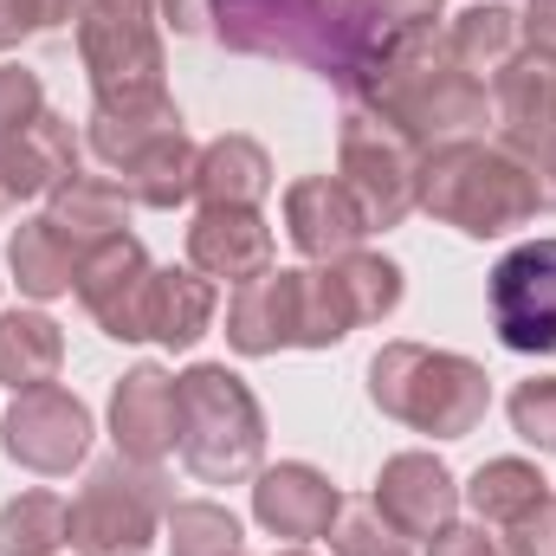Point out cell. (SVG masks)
Wrapping results in <instances>:
<instances>
[{
    "label": "cell",
    "instance_id": "b9f144b4",
    "mask_svg": "<svg viewBox=\"0 0 556 556\" xmlns=\"http://www.w3.org/2000/svg\"><path fill=\"white\" fill-rule=\"evenodd\" d=\"M26 33H33V7H26V0H0V52L20 46Z\"/></svg>",
    "mask_w": 556,
    "mask_h": 556
},
{
    "label": "cell",
    "instance_id": "60d3db41",
    "mask_svg": "<svg viewBox=\"0 0 556 556\" xmlns=\"http://www.w3.org/2000/svg\"><path fill=\"white\" fill-rule=\"evenodd\" d=\"M518 26H525V46L556 52V0H531V7L518 13Z\"/></svg>",
    "mask_w": 556,
    "mask_h": 556
},
{
    "label": "cell",
    "instance_id": "30bf717a",
    "mask_svg": "<svg viewBox=\"0 0 556 556\" xmlns=\"http://www.w3.org/2000/svg\"><path fill=\"white\" fill-rule=\"evenodd\" d=\"M91 433H98L91 427V408L72 389L46 382V389H20L13 395V408L0 420V453L13 466L39 472V479H65L72 466H85Z\"/></svg>",
    "mask_w": 556,
    "mask_h": 556
},
{
    "label": "cell",
    "instance_id": "603a6c76",
    "mask_svg": "<svg viewBox=\"0 0 556 556\" xmlns=\"http://www.w3.org/2000/svg\"><path fill=\"white\" fill-rule=\"evenodd\" d=\"M214 311H220V291H214L207 273H194V266H155V285H149V337L155 343L194 350L214 330Z\"/></svg>",
    "mask_w": 556,
    "mask_h": 556
},
{
    "label": "cell",
    "instance_id": "5b68a950",
    "mask_svg": "<svg viewBox=\"0 0 556 556\" xmlns=\"http://www.w3.org/2000/svg\"><path fill=\"white\" fill-rule=\"evenodd\" d=\"M175 408H181L175 453L201 485H240V479L260 472L266 408L247 389V376H233L227 363H194V369L175 376Z\"/></svg>",
    "mask_w": 556,
    "mask_h": 556
},
{
    "label": "cell",
    "instance_id": "8fae6325",
    "mask_svg": "<svg viewBox=\"0 0 556 556\" xmlns=\"http://www.w3.org/2000/svg\"><path fill=\"white\" fill-rule=\"evenodd\" d=\"M149 285H155V260L137 233H117V240H98L85 247L78 260V304L98 317L104 337L117 343H149Z\"/></svg>",
    "mask_w": 556,
    "mask_h": 556
},
{
    "label": "cell",
    "instance_id": "277c9868",
    "mask_svg": "<svg viewBox=\"0 0 556 556\" xmlns=\"http://www.w3.org/2000/svg\"><path fill=\"white\" fill-rule=\"evenodd\" d=\"M369 402L415 433L466 440L492 408V376H485V363H472L459 350H427V343L395 337L369 356Z\"/></svg>",
    "mask_w": 556,
    "mask_h": 556
},
{
    "label": "cell",
    "instance_id": "836d02e7",
    "mask_svg": "<svg viewBox=\"0 0 556 556\" xmlns=\"http://www.w3.org/2000/svg\"><path fill=\"white\" fill-rule=\"evenodd\" d=\"M505 415H511V433H518L525 446L556 453V376H531V382H518L511 402H505Z\"/></svg>",
    "mask_w": 556,
    "mask_h": 556
},
{
    "label": "cell",
    "instance_id": "2e32d148",
    "mask_svg": "<svg viewBox=\"0 0 556 556\" xmlns=\"http://www.w3.org/2000/svg\"><path fill=\"white\" fill-rule=\"evenodd\" d=\"M298 311H304V266H273L227 291V343L240 356L298 350Z\"/></svg>",
    "mask_w": 556,
    "mask_h": 556
},
{
    "label": "cell",
    "instance_id": "44dd1931",
    "mask_svg": "<svg viewBox=\"0 0 556 556\" xmlns=\"http://www.w3.org/2000/svg\"><path fill=\"white\" fill-rule=\"evenodd\" d=\"M78 260H85V247H78V240L59 227V220H46V214L20 220V227H13V240H7L13 285H20L33 304H46V298H65V291L78 285Z\"/></svg>",
    "mask_w": 556,
    "mask_h": 556
},
{
    "label": "cell",
    "instance_id": "8992f818",
    "mask_svg": "<svg viewBox=\"0 0 556 556\" xmlns=\"http://www.w3.org/2000/svg\"><path fill=\"white\" fill-rule=\"evenodd\" d=\"M168 505H175V492H168L162 466L111 453L85 472L78 498L65 505V544L78 556H149Z\"/></svg>",
    "mask_w": 556,
    "mask_h": 556
},
{
    "label": "cell",
    "instance_id": "d4e9b609",
    "mask_svg": "<svg viewBox=\"0 0 556 556\" xmlns=\"http://www.w3.org/2000/svg\"><path fill=\"white\" fill-rule=\"evenodd\" d=\"M194 168H201V142L188 137V130H168V137H155L149 149H137L117 168V181L130 188L137 207L175 214L181 201H194Z\"/></svg>",
    "mask_w": 556,
    "mask_h": 556
},
{
    "label": "cell",
    "instance_id": "4dcf8cb0",
    "mask_svg": "<svg viewBox=\"0 0 556 556\" xmlns=\"http://www.w3.org/2000/svg\"><path fill=\"white\" fill-rule=\"evenodd\" d=\"M65 544V498L59 492H20L0 505V556H52Z\"/></svg>",
    "mask_w": 556,
    "mask_h": 556
},
{
    "label": "cell",
    "instance_id": "ee69618b",
    "mask_svg": "<svg viewBox=\"0 0 556 556\" xmlns=\"http://www.w3.org/2000/svg\"><path fill=\"white\" fill-rule=\"evenodd\" d=\"M278 556H311V551H304V544H291V551H278Z\"/></svg>",
    "mask_w": 556,
    "mask_h": 556
},
{
    "label": "cell",
    "instance_id": "484cf974",
    "mask_svg": "<svg viewBox=\"0 0 556 556\" xmlns=\"http://www.w3.org/2000/svg\"><path fill=\"white\" fill-rule=\"evenodd\" d=\"M59 363H65V337L46 311H0V382L13 395L59 382Z\"/></svg>",
    "mask_w": 556,
    "mask_h": 556
},
{
    "label": "cell",
    "instance_id": "5bb4252c",
    "mask_svg": "<svg viewBox=\"0 0 556 556\" xmlns=\"http://www.w3.org/2000/svg\"><path fill=\"white\" fill-rule=\"evenodd\" d=\"M337 505H343V492L311 459H278V466L253 472V518H260V531H273L285 544L324 538L330 518H337Z\"/></svg>",
    "mask_w": 556,
    "mask_h": 556
},
{
    "label": "cell",
    "instance_id": "cb8c5ba5",
    "mask_svg": "<svg viewBox=\"0 0 556 556\" xmlns=\"http://www.w3.org/2000/svg\"><path fill=\"white\" fill-rule=\"evenodd\" d=\"M440 39H446V59H453L459 72H472L479 85H492V78L525 52V26H518V13L498 7V0H479V7H466V13H453Z\"/></svg>",
    "mask_w": 556,
    "mask_h": 556
},
{
    "label": "cell",
    "instance_id": "7c38bea8",
    "mask_svg": "<svg viewBox=\"0 0 556 556\" xmlns=\"http://www.w3.org/2000/svg\"><path fill=\"white\" fill-rule=\"evenodd\" d=\"M492 124L518 162H544L556 149V52L544 46H525L498 78H492Z\"/></svg>",
    "mask_w": 556,
    "mask_h": 556
},
{
    "label": "cell",
    "instance_id": "74e56055",
    "mask_svg": "<svg viewBox=\"0 0 556 556\" xmlns=\"http://www.w3.org/2000/svg\"><path fill=\"white\" fill-rule=\"evenodd\" d=\"M369 7H376V13H382L395 33H402V26H433L446 0H369Z\"/></svg>",
    "mask_w": 556,
    "mask_h": 556
},
{
    "label": "cell",
    "instance_id": "83f0119b",
    "mask_svg": "<svg viewBox=\"0 0 556 556\" xmlns=\"http://www.w3.org/2000/svg\"><path fill=\"white\" fill-rule=\"evenodd\" d=\"M168 130H181L175 98H149V104H91L85 149H91L104 168H124L137 149H149V142L168 137Z\"/></svg>",
    "mask_w": 556,
    "mask_h": 556
},
{
    "label": "cell",
    "instance_id": "ba28073f",
    "mask_svg": "<svg viewBox=\"0 0 556 556\" xmlns=\"http://www.w3.org/2000/svg\"><path fill=\"white\" fill-rule=\"evenodd\" d=\"M415 168L420 149L382 111L350 104L343 98V130H337V181L350 188V201L363 207L369 233H389L415 214Z\"/></svg>",
    "mask_w": 556,
    "mask_h": 556
},
{
    "label": "cell",
    "instance_id": "f546056e",
    "mask_svg": "<svg viewBox=\"0 0 556 556\" xmlns=\"http://www.w3.org/2000/svg\"><path fill=\"white\" fill-rule=\"evenodd\" d=\"M162 538H168V556H247L240 518L214 498H175L162 518Z\"/></svg>",
    "mask_w": 556,
    "mask_h": 556
},
{
    "label": "cell",
    "instance_id": "7402d4cb",
    "mask_svg": "<svg viewBox=\"0 0 556 556\" xmlns=\"http://www.w3.org/2000/svg\"><path fill=\"white\" fill-rule=\"evenodd\" d=\"M130 188L117 181V175H91V168H78V175H65L52 194H46V220H59L78 247H98V240H117L124 227H130Z\"/></svg>",
    "mask_w": 556,
    "mask_h": 556
},
{
    "label": "cell",
    "instance_id": "52a82bcc",
    "mask_svg": "<svg viewBox=\"0 0 556 556\" xmlns=\"http://www.w3.org/2000/svg\"><path fill=\"white\" fill-rule=\"evenodd\" d=\"M78 52L91 72V104H149L168 98V52L155 0H91L78 20Z\"/></svg>",
    "mask_w": 556,
    "mask_h": 556
},
{
    "label": "cell",
    "instance_id": "3957f363",
    "mask_svg": "<svg viewBox=\"0 0 556 556\" xmlns=\"http://www.w3.org/2000/svg\"><path fill=\"white\" fill-rule=\"evenodd\" d=\"M207 39H220L240 59L304 65L324 85H337L343 98L356 91V78L376 52L363 39V26L330 0H214L207 7Z\"/></svg>",
    "mask_w": 556,
    "mask_h": 556
},
{
    "label": "cell",
    "instance_id": "ab89813d",
    "mask_svg": "<svg viewBox=\"0 0 556 556\" xmlns=\"http://www.w3.org/2000/svg\"><path fill=\"white\" fill-rule=\"evenodd\" d=\"M33 7V33H59V26H78L91 0H26Z\"/></svg>",
    "mask_w": 556,
    "mask_h": 556
},
{
    "label": "cell",
    "instance_id": "4fadbf2b",
    "mask_svg": "<svg viewBox=\"0 0 556 556\" xmlns=\"http://www.w3.org/2000/svg\"><path fill=\"white\" fill-rule=\"evenodd\" d=\"M376 511L415 544V538H440L453 518H459V479L446 472V459H433V453H395V459H382V472H376Z\"/></svg>",
    "mask_w": 556,
    "mask_h": 556
},
{
    "label": "cell",
    "instance_id": "6da1fadb",
    "mask_svg": "<svg viewBox=\"0 0 556 556\" xmlns=\"http://www.w3.org/2000/svg\"><path fill=\"white\" fill-rule=\"evenodd\" d=\"M350 104L382 111L415 149H433V142H453V137H485V124H492V85L459 72L433 26L389 33L369 52Z\"/></svg>",
    "mask_w": 556,
    "mask_h": 556
},
{
    "label": "cell",
    "instance_id": "ac0fdd59",
    "mask_svg": "<svg viewBox=\"0 0 556 556\" xmlns=\"http://www.w3.org/2000/svg\"><path fill=\"white\" fill-rule=\"evenodd\" d=\"M285 233L311 266H324V260L356 253L369 220H363V207L350 201V188L337 175H304V181L285 188Z\"/></svg>",
    "mask_w": 556,
    "mask_h": 556
},
{
    "label": "cell",
    "instance_id": "f35d334b",
    "mask_svg": "<svg viewBox=\"0 0 556 556\" xmlns=\"http://www.w3.org/2000/svg\"><path fill=\"white\" fill-rule=\"evenodd\" d=\"M207 7H214V0H155V20L188 39V33H207Z\"/></svg>",
    "mask_w": 556,
    "mask_h": 556
},
{
    "label": "cell",
    "instance_id": "d6a6232c",
    "mask_svg": "<svg viewBox=\"0 0 556 556\" xmlns=\"http://www.w3.org/2000/svg\"><path fill=\"white\" fill-rule=\"evenodd\" d=\"M356 330L330 266H304V311H298V350H337Z\"/></svg>",
    "mask_w": 556,
    "mask_h": 556
},
{
    "label": "cell",
    "instance_id": "4316f807",
    "mask_svg": "<svg viewBox=\"0 0 556 556\" xmlns=\"http://www.w3.org/2000/svg\"><path fill=\"white\" fill-rule=\"evenodd\" d=\"M466 498H472V511H479V525L485 531H505V525H518V518H531L538 505H551V479L531 466V459H485L472 479H466Z\"/></svg>",
    "mask_w": 556,
    "mask_h": 556
},
{
    "label": "cell",
    "instance_id": "f6af8a7d",
    "mask_svg": "<svg viewBox=\"0 0 556 556\" xmlns=\"http://www.w3.org/2000/svg\"><path fill=\"white\" fill-rule=\"evenodd\" d=\"M330 7H350V0H330Z\"/></svg>",
    "mask_w": 556,
    "mask_h": 556
},
{
    "label": "cell",
    "instance_id": "e0dca14e",
    "mask_svg": "<svg viewBox=\"0 0 556 556\" xmlns=\"http://www.w3.org/2000/svg\"><path fill=\"white\" fill-rule=\"evenodd\" d=\"M78 168H85V142L72 130V117L46 104L26 130L0 137V201H39Z\"/></svg>",
    "mask_w": 556,
    "mask_h": 556
},
{
    "label": "cell",
    "instance_id": "8d00e7d4",
    "mask_svg": "<svg viewBox=\"0 0 556 556\" xmlns=\"http://www.w3.org/2000/svg\"><path fill=\"white\" fill-rule=\"evenodd\" d=\"M427 544H433L427 556H498V538H492L485 525H459V518H453L440 538H427Z\"/></svg>",
    "mask_w": 556,
    "mask_h": 556
},
{
    "label": "cell",
    "instance_id": "e575fe53",
    "mask_svg": "<svg viewBox=\"0 0 556 556\" xmlns=\"http://www.w3.org/2000/svg\"><path fill=\"white\" fill-rule=\"evenodd\" d=\"M39 111H46V85H39V72H26V65H0V137L26 130Z\"/></svg>",
    "mask_w": 556,
    "mask_h": 556
},
{
    "label": "cell",
    "instance_id": "d6986e66",
    "mask_svg": "<svg viewBox=\"0 0 556 556\" xmlns=\"http://www.w3.org/2000/svg\"><path fill=\"white\" fill-rule=\"evenodd\" d=\"M273 227L260 207H201L188 220V266L207 278L247 285V278L273 273Z\"/></svg>",
    "mask_w": 556,
    "mask_h": 556
},
{
    "label": "cell",
    "instance_id": "7bdbcfd3",
    "mask_svg": "<svg viewBox=\"0 0 556 556\" xmlns=\"http://www.w3.org/2000/svg\"><path fill=\"white\" fill-rule=\"evenodd\" d=\"M538 181H544V194H551V207H556V149L538 162Z\"/></svg>",
    "mask_w": 556,
    "mask_h": 556
},
{
    "label": "cell",
    "instance_id": "9c48e42d",
    "mask_svg": "<svg viewBox=\"0 0 556 556\" xmlns=\"http://www.w3.org/2000/svg\"><path fill=\"white\" fill-rule=\"evenodd\" d=\"M485 304L511 356H556V233L511 247L485 278Z\"/></svg>",
    "mask_w": 556,
    "mask_h": 556
},
{
    "label": "cell",
    "instance_id": "f1b7e54d",
    "mask_svg": "<svg viewBox=\"0 0 556 556\" xmlns=\"http://www.w3.org/2000/svg\"><path fill=\"white\" fill-rule=\"evenodd\" d=\"M330 278H337V291H343V304H350V317H356V330L363 324H382V317H395L402 311V291H408V278L395 260H382V253H343V260H324Z\"/></svg>",
    "mask_w": 556,
    "mask_h": 556
},
{
    "label": "cell",
    "instance_id": "bcb514c9",
    "mask_svg": "<svg viewBox=\"0 0 556 556\" xmlns=\"http://www.w3.org/2000/svg\"><path fill=\"white\" fill-rule=\"evenodd\" d=\"M0 207H7V201H0Z\"/></svg>",
    "mask_w": 556,
    "mask_h": 556
},
{
    "label": "cell",
    "instance_id": "1f68e13d",
    "mask_svg": "<svg viewBox=\"0 0 556 556\" xmlns=\"http://www.w3.org/2000/svg\"><path fill=\"white\" fill-rule=\"evenodd\" d=\"M330 556H415V544L376 511V498H350V505H337V518H330Z\"/></svg>",
    "mask_w": 556,
    "mask_h": 556
},
{
    "label": "cell",
    "instance_id": "9a60e30c",
    "mask_svg": "<svg viewBox=\"0 0 556 556\" xmlns=\"http://www.w3.org/2000/svg\"><path fill=\"white\" fill-rule=\"evenodd\" d=\"M175 433H181L175 376L162 363L124 369V382L111 389V440H117V453L124 459H142V466H162L175 453Z\"/></svg>",
    "mask_w": 556,
    "mask_h": 556
},
{
    "label": "cell",
    "instance_id": "d590c367",
    "mask_svg": "<svg viewBox=\"0 0 556 556\" xmlns=\"http://www.w3.org/2000/svg\"><path fill=\"white\" fill-rule=\"evenodd\" d=\"M498 556H556V498L498 531Z\"/></svg>",
    "mask_w": 556,
    "mask_h": 556
},
{
    "label": "cell",
    "instance_id": "7a4b0ae2",
    "mask_svg": "<svg viewBox=\"0 0 556 556\" xmlns=\"http://www.w3.org/2000/svg\"><path fill=\"white\" fill-rule=\"evenodd\" d=\"M415 207L433 214L440 227L466 233V240H505V233L531 227L551 207V194H544L538 168L518 162L505 142L453 137V142L420 149Z\"/></svg>",
    "mask_w": 556,
    "mask_h": 556
},
{
    "label": "cell",
    "instance_id": "ffe728a7",
    "mask_svg": "<svg viewBox=\"0 0 556 556\" xmlns=\"http://www.w3.org/2000/svg\"><path fill=\"white\" fill-rule=\"evenodd\" d=\"M266 194H273L266 142L240 137V130L201 142V168H194V201L201 207H260Z\"/></svg>",
    "mask_w": 556,
    "mask_h": 556
}]
</instances>
